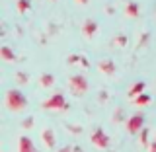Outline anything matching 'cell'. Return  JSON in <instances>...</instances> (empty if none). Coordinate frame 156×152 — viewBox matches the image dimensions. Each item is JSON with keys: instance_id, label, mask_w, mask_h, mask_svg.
I'll list each match as a JSON object with an SVG mask.
<instances>
[{"instance_id": "obj_1", "label": "cell", "mask_w": 156, "mask_h": 152, "mask_svg": "<svg viewBox=\"0 0 156 152\" xmlns=\"http://www.w3.org/2000/svg\"><path fill=\"white\" fill-rule=\"evenodd\" d=\"M6 105H8L10 111L20 113V111H23L27 107V97H26V94H23L22 90L12 88V90L6 92Z\"/></svg>"}, {"instance_id": "obj_2", "label": "cell", "mask_w": 156, "mask_h": 152, "mask_svg": "<svg viewBox=\"0 0 156 152\" xmlns=\"http://www.w3.org/2000/svg\"><path fill=\"white\" fill-rule=\"evenodd\" d=\"M41 107H43V109H49V111H66L68 104H66L65 94L57 92V94H53L51 97H47V100L41 104Z\"/></svg>"}, {"instance_id": "obj_3", "label": "cell", "mask_w": 156, "mask_h": 152, "mask_svg": "<svg viewBox=\"0 0 156 152\" xmlns=\"http://www.w3.org/2000/svg\"><path fill=\"white\" fill-rule=\"evenodd\" d=\"M88 86L90 84H88V78L84 74H72L68 78V88H70L72 96H76V97L84 96L88 92Z\"/></svg>"}, {"instance_id": "obj_4", "label": "cell", "mask_w": 156, "mask_h": 152, "mask_svg": "<svg viewBox=\"0 0 156 152\" xmlns=\"http://www.w3.org/2000/svg\"><path fill=\"white\" fill-rule=\"evenodd\" d=\"M90 143L94 144L96 148H100V150H107L111 146V139H109V135H107L101 127H98V129H94V133L90 135Z\"/></svg>"}, {"instance_id": "obj_5", "label": "cell", "mask_w": 156, "mask_h": 152, "mask_svg": "<svg viewBox=\"0 0 156 152\" xmlns=\"http://www.w3.org/2000/svg\"><path fill=\"white\" fill-rule=\"evenodd\" d=\"M125 129H127V133L129 135H139L140 131L144 129V115L140 113H133L127 119V123H125Z\"/></svg>"}, {"instance_id": "obj_6", "label": "cell", "mask_w": 156, "mask_h": 152, "mask_svg": "<svg viewBox=\"0 0 156 152\" xmlns=\"http://www.w3.org/2000/svg\"><path fill=\"white\" fill-rule=\"evenodd\" d=\"M98 29H100L98 22L92 19V18H88V19H84V23H82V35L86 39H94L98 35Z\"/></svg>"}, {"instance_id": "obj_7", "label": "cell", "mask_w": 156, "mask_h": 152, "mask_svg": "<svg viewBox=\"0 0 156 152\" xmlns=\"http://www.w3.org/2000/svg\"><path fill=\"white\" fill-rule=\"evenodd\" d=\"M18 152H35V144L27 135H22L18 140Z\"/></svg>"}, {"instance_id": "obj_8", "label": "cell", "mask_w": 156, "mask_h": 152, "mask_svg": "<svg viewBox=\"0 0 156 152\" xmlns=\"http://www.w3.org/2000/svg\"><path fill=\"white\" fill-rule=\"evenodd\" d=\"M123 12H125V16H129V18H139V16H140V6H139V2H135V0L125 2Z\"/></svg>"}, {"instance_id": "obj_9", "label": "cell", "mask_w": 156, "mask_h": 152, "mask_svg": "<svg viewBox=\"0 0 156 152\" xmlns=\"http://www.w3.org/2000/svg\"><path fill=\"white\" fill-rule=\"evenodd\" d=\"M98 70H100L101 74L113 76L117 68H115V62H113V61H109V58H107V61H105V58H104V61H100V62H98Z\"/></svg>"}, {"instance_id": "obj_10", "label": "cell", "mask_w": 156, "mask_h": 152, "mask_svg": "<svg viewBox=\"0 0 156 152\" xmlns=\"http://www.w3.org/2000/svg\"><path fill=\"white\" fill-rule=\"evenodd\" d=\"M41 139H43V143L47 144V148H55V144H57V140H55V133H53L51 129H45L41 133Z\"/></svg>"}, {"instance_id": "obj_11", "label": "cell", "mask_w": 156, "mask_h": 152, "mask_svg": "<svg viewBox=\"0 0 156 152\" xmlns=\"http://www.w3.org/2000/svg\"><path fill=\"white\" fill-rule=\"evenodd\" d=\"M39 86L41 88H53L55 86V76H53L51 72H43V74L39 76Z\"/></svg>"}, {"instance_id": "obj_12", "label": "cell", "mask_w": 156, "mask_h": 152, "mask_svg": "<svg viewBox=\"0 0 156 152\" xmlns=\"http://www.w3.org/2000/svg\"><path fill=\"white\" fill-rule=\"evenodd\" d=\"M144 88H146V84H144V82H135V84L129 88L127 96H129L131 100H135V97L139 96V94H143V92H144Z\"/></svg>"}, {"instance_id": "obj_13", "label": "cell", "mask_w": 156, "mask_h": 152, "mask_svg": "<svg viewBox=\"0 0 156 152\" xmlns=\"http://www.w3.org/2000/svg\"><path fill=\"white\" fill-rule=\"evenodd\" d=\"M0 53H2V61H6V62H14V61L18 58V57H16V53H14L8 45H2Z\"/></svg>"}, {"instance_id": "obj_14", "label": "cell", "mask_w": 156, "mask_h": 152, "mask_svg": "<svg viewBox=\"0 0 156 152\" xmlns=\"http://www.w3.org/2000/svg\"><path fill=\"white\" fill-rule=\"evenodd\" d=\"M133 104H135L136 107H144V105H148V104H150V96L143 92V94H139V96H136L135 100H133Z\"/></svg>"}, {"instance_id": "obj_15", "label": "cell", "mask_w": 156, "mask_h": 152, "mask_svg": "<svg viewBox=\"0 0 156 152\" xmlns=\"http://www.w3.org/2000/svg\"><path fill=\"white\" fill-rule=\"evenodd\" d=\"M16 6L20 14H27L31 10V0H16Z\"/></svg>"}, {"instance_id": "obj_16", "label": "cell", "mask_w": 156, "mask_h": 152, "mask_svg": "<svg viewBox=\"0 0 156 152\" xmlns=\"http://www.w3.org/2000/svg\"><path fill=\"white\" fill-rule=\"evenodd\" d=\"M66 61H68V65H74V62H80L82 66H88V61H86V58L82 57V55H70V57L66 58Z\"/></svg>"}, {"instance_id": "obj_17", "label": "cell", "mask_w": 156, "mask_h": 152, "mask_svg": "<svg viewBox=\"0 0 156 152\" xmlns=\"http://www.w3.org/2000/svg\"><path fill=\"white\" fill-rule=\"evenodd\" d=\"M127 41H129V39H127V35H117V37L113 39V45H115V47H127Z\"/></svg>"}, {"instance_id": "obj_18", "label": "cell", "mask_w": 156, "mask_h": 152, "mask_svg": "<svg viewBox=\"0 0 156 152\" xmlns=\"http://www.w3.org/2000/svg\"><path fill=\"white\" fill-rule=\"evenodd\" d=\"M139 135H140V143H143V146H148V131L143 129Z\"/></svg>"}, {"instance_id": "obj_19", "label": "cell", "mask_w": 156, "mask_h": 152, "mask_svg": "<svg viewBox=\"0 0 156 152\" xmlns=\"http://www.w3.org/2000/svg\"><path fill=\"white\" fill-rule=\"evenodd\" d=\"M58 152H76V148H74V146H62Z\"/></svg>"}, {"instance_id": "obj_20", "label": "cell", "mask_w": 156, "mask_h": 152, "mask_svg": "<svg viewBox=\"0 0 156 152\" xmlns=\"http://www.w3.org/2000/svg\"><path fill=\"white\" fill-rule=\"evenodd\" d=\"M148 152H156V139L148 144Z\"/></svg>"}, {"instance_id": "obj_21", "label": "cell", "mask_w": 156, "mask_h": 152, "mask_svg": "<svg viewBox=\"0 0 156 152\" xmlns=\"http://www.w3.org/2000/svg\"><path fill=\"white\" fill-rule=\"evenodd\" d=\"M33 125V119H27V121H23V127H31Z\"/></svg>"}, {"instance_id": "obj_22", "label": "cell", "mask_w": 156, "mask_h": 152, "mask_svg": "<svg viewBox=\"0 0 156 152\" xmlns=\"http://www.w3.org/2000/svg\"><path fill=\"white\" fill-rule=\"evenodd\" d=\"M76 2H78V4H82V6H86V4L90 2V0H76Z\"/></svg>"}, {"instance_id": "obj_23", "label": "cell", "mask_w": 156, "mask_h": 152, "mask_svg": "<svg viewBox=\"0 0 156 152\" xmlns=\"http://www.w3.org/2000/svg\"><path fill=\"white\" fill-rule=\"evenodd\" d=\"M35 152H37V150H35Z\"/></svg>"}]
</instances>
